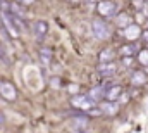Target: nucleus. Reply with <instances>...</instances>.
<instances>
[{"instance_id": "1", "label": "nucleus", "mask_w": 148, "mask_h": 133, "mask_svg": "<svg viewBox=\"0 0 148 133\" xmlns=\"http://www.w3.org/2000/svg\"><path fill=\"white\" fill-rule=\"evenodd\" d=\"M0 14H2V19H3L7 30L12 35H21L24 31V19H23L21 16H17V14L12 12L10 9H7V10L3 9Z\"/></svg>"}, {"instance_id": "2", "label": "nucleus", "mask_w": 148, "mask_h": 133, "mask_svg": "<svg viewBox=\"0 0 148 133\" xmlns=\"http://www.w3.org/2000/svg\"><path fill=\"white\" fill-rule=\"evenodd\" d=\"M119 9V3L117 2H114V0H100L98 3H97V12H98V16L100 17H115L117 16V10Z\"/></svg>"}, {"instance_id": "3", "label": "nucleus", "mask_w": 148, "mask_h": 133, "mask_svg": "<svg viewBox=\"0 0 148 133\" xmlns=\"http://www.w3.org/2000/svg\"><path fill=\"white\" fill-rule=\"evenodd\" d=\"M91 31H93V36L97 40H107L110 36V28L103 21V17H98V19L91 21Z\"/></svg>"}, {"instance_id": "4", "label": "nucleus", "mask_w": 148, "mask_h": 133, "mask_svg": "<svg viewBox=\"0 0 148 133\" xmlns=\"http://www.w3.org/2000/svg\"><path fill=\"white\" fill-rule=\"evenodd\" d=\"M71 105L77 111H83V112H88L90 109H93L97 105V102L91 99L90 95H74L71 97Z\"/></svg>"}, {"instance_id": "5", "label": "nucleus", "mask_w": 148, "mask_h": 133, "mask_svg": "<svg viewBox=\"0 0 148 133\" xmlns=\"http://www.w3.org/2000/svg\"><path fill=\"white\" fill-rule=\"evenodd\" d=\"M90 128V116L83 111L74 112V118L71 119V130L73 132H84Z\"/></svg>"}, {"instance_id": "6", "label": "nucleus", "mask_w": 148, "mask_h": 133, "mask_svg": "<svg viewBox=\"0 0 148 133\" xmlns=\"http://www.w3.org/2000/svg\"><path fill=\"white\" fill-rule=\"evenodd\" d=\"M0 97L7 102H14L17 97V90L16 87L10 83V81H5V80H0Z\"/></svg>"}, {"instance_id": "7", "label": "nucleus", "mask_w": 148, "mask_h": 133, "mask_svg": "<svg viewBox=\"0 0 148 133\" xmlns=\"http://www.w3.org/2000/svg\"><path fill=\"white\" fill-rule=\"evenodd\" d=\"M31 31H33V36L36 38L38 42L45 40V36H47V33H48V23H47V21H43V19H38V21L33 23Z\"/></svg>"}, {"instance_id": "8", "label": "nucleus", "mask_w": 148, "mask_h": 133, "mask_svg": "<svg viewBox=\"0 0 148 133\" xmlns=\"http://www.w3.org/2000/svg\"><path fill=\"white\" fill-rule=\"evenodd\" d=\"M98 73L102 74V76H114L115 73H117V64L114 62V61H109V62H100V66H98Z\"/></svg>"}, {"instance_id": "9", "label": "nucleus", "mask_w": 148, "mask_h": 133, "mask_svg": "<svg viewBox=\"0 0 148 133\" xmlns=\"http://www.w3.org/2000/svg\"><path fill=\"white\" fill-rule=\"evenodd\" d=\"M100 109H102V112L103 114H115L117 111H119V104H117V100H109L105 99L103 102H100Z\"/></svg>"}, {"instance_id": "10", "label": "nucleus", "mask_w": 148, "mask_h": 133, "mask_svg": "<svg viewBox=\"0 0 148 133\" xmlns=\"http://www.w3.org/2000/svg\"><path fill=\"white\" fill-rule=\"evenodd\" d=\"M105 92H107V87L105 85H97L90 90V97L95 100V102H102V99H105Z\"/></svg>"}, {"instance_id": "11", "label": "nucleus", "mask_w": 148, "mask_h": 133, "mask_svg": "<svg viewBox=\"0 0 148 133\" xmlns=\"http://www.w3.org/2000/svg\"><path fill=\"white\" fill-rule=\"evenodd\" d=\"M122 87L121 85H110V87H107V92H105V99L109 100H119L121 99V95H122Z\"/></svg>"}, {"instance_id": "12", "label": "nucleus", "mask_w": 148, "mask_h": 133, "mask_svg": "<svg viewBox=\"0 0 148 133\" xmlns=\"http://www.w3.org/2000/svg\"><path fill=\"white\" fill-rule=\"evenodd\" d=\"M115 23H117L119 28H127L129 24H133V17L129 16V12H117Z\"/></svg>"}, {"instance_id": "13", "label": "nucleus", "mask_w": 148, "mask_h": 133, "mask_svg": "<svg viewBox=\"0 0 148 133\" xmlns=\"http://www.w3.org/2000/svg\"><path fill=\"white\" fill-rule=\"evenodd\" d=\"M147 81H148V78L143 71H133V74H131V83L133 85L143 87V85H147Z\"/></svg>"}, {"instance_id": "14", "label": "nucleus", "mask_w": 148, "mask_h": 133, "mask_svg": "<svg viewBox=\"0 0 148 133\" xmlns=\"http://www.w3.org/2000/svg\"><path fill=\"white\" fill-rule=\"evenodd\" d=\"M126 38H129V40H134V38H141V30L136 26V24H129L127 28H126Z\"/></svg>"}, {"instance_id": "15", "label": "nucleus", "mask_w": 148, "mask_h": 133, "mask_svg": "<svg viewBox=\"0 0 148 133\" xmlns=\"http://www.w3.org/2000/svg\"><path fill=\"white\" fill-rule=\"evenodd\" d=\"M40 61H41V64H43V66H48V64H50V61H52V50H50V48H47V47L40 48Z\"/></svg>"}, {"instance_id": "16", "label": "nucleus", "mask_w": 148, "mask_h": 133, "mask_svg": "<svg viewBox=\"0 0 148 133\" xmlns=\"http://www.w3.org/2000/svg\"><path fill=\"white\" fill-rule=\"evenodd\" d=\"M134 52H136V45H133V43H126V45L119 47L121 55H134Z\"/></svg>"}, {"instance_id": "17", "label": "nucleus", "mask_w": 148, "mask_h": 133, "mask_svg": "<svg viewBox=\"0 0 148 133\" xmlns=\"http://www.w3.org/2000/svg\"><path fill=\"white\" fill-rule=\"evenodd\" d=\"M114 57H115V52L110 50V48H105V50L100 52L98 61H100V62H109V61H114Z\"/></svg>"}, {"instance_id": "18", "label": "nucleus", "mask_w": 148, "mask_h": 133, "mask_svg": "<svg viewBox=\"0 0 148 133\" xmlns=\"http://www.w3.org/2000/svg\"><path fill=\"white\" fill-rule=\"evenodd\" d=\"M138 61H140L143 66H148V48L147 50H141V52L138 54Z\"/></svg>"}, {"instance_id": "19", "label": "nucleus", "mask_w": 148, "mask_h": 133, "mask_svg": "<svg viewBox=\"0 0 148 133\" xmlns=\"http://www.w3.org/2000/svg\"><path fill=\"white\" fill-rule=\"evenodd\" d=\"M133 61H134V59H133V55H122V64H124L126 67L133 66Z\"/></svg>"}, {"instance_id": "20", "label": "nucleus", "mask_w": 148, "mask_h": 133, "mask_svg": "<svg viewBox=\"0 0 148 133\" xmlns=\"http://www.w3.org/2000/svg\"><path fill=\"white\" fill-rule=\"evenodd\" d=\"M97 3H98V2H95V0H84V5H86L88 9H97Z\"/></svg>"}, {"instance_id": "21", "label": "nucleus", "mask_w": 148, "mask_h": 133, "mask_svg": "<svg viewBox=\"0 0 148 133\" xmlns=\"http://www.w3.org/2000/svg\"><path fill=\"white\" fill-rule=\"evenodd\" d=\"M141 40H143L145 43H148V28L147 30H141Z\"/></svg>"}, {"instance_id": "22", "label": "nucleus", "mask_w": 148, "mask_h": 133, "mask_svg": "<svg viewBox=\"0 0 148 133\" xmlns=\"http://www.w3.org/2000/svg\"><path fill=\"white\" fill-rule=\"evenodd\" d=\"M16 2H19V3H23V5H31L35 0H16Z\"/></svg>"}, {"instance_id": "23", "label": "nucleus", "mask_w": 148, "mask_h": 133, "mask_svg": "<svg viewBox=\"0 0 148 133\" xmlns=\"http://www.w3.org/2000/svg\"><path fill=\"white\" fill-rule=\"evenodd\" d=\"M0 125H5V114L0 111Z\"/></svg>"}, {"instance_id": "24", "label": "nucleus", "mask_w": 148, "mask_h": 133, "mask_svg": "<svg viewBox=\"0 0 148 133\" xmlns=\"http://www.w3.org/2000/svg\"><path fill=\"white\" fill-rule=\"evenodd\" d=\"M0 61H5V55L2 54V50H0Z\"/></svg>"}, {"instance_id": "25", "label": "nucleus", "mask_w": 148, "mask_h": 133, "mask_svg": "<svg viewBox=\"0 0 148 133\" xmlns=\"http://www.w3.org/2000/svg\"><path fill=\"white\" fill-rule=\"evenodd\" d=\"M147 48H148V43H147Z\"/></svg>"}]
</instances>
